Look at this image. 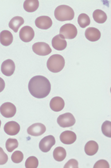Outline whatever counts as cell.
Returning <instances> with one entry per match:
<instances>
[{"mask_svg": "<svg viewBox=\"0 0 111 168\" xmlns=\"http://www.w3.org/2000/svg\"><path fill=\"white\" fill-rule=\"evenodd\" d=\"M39 4V2L37 0H26L24 2L23 7L27 12H32L37 9Z\"/></svg>", "mask_w": 111, "mask_h": 168, "instance_id": "obj_21", "label": "cell"}, {"mask_svg": "<svg viewBox=\"0 0 111 168\" xmlns=\"http://www.w3.org/2000/svg\"><path fill=\"white\" fill-rule=\"evenodd\" d=\"M66 152L65 149L63 147L58 146L56 147L53 152V157L55 160L58 161H62L65 158Z\"/></svg>", "mask_w": 111, "mask_h": 168, "instance_id": "obj_23", "label": "cell"}, {"mask_svg": "<svg viewBox=\"0 0 111 168\" xmlns=\"http://www.w3.org/2000/svg\"><path fill=\"white\" fill-rule=\"evenodd\" d=\"M94 20L99 24H103L105 22L107 19L106 13L103 11L97 9L94 11L92 14Z\"/></svg>", "mask_w": 111, "mask_h": 168, "instance_id": "obj_22", "label": "cell"}, {"mask_svg": "<svg viewBox=\"0 0 111 168\" xmlns=\"http://www.w3.org/2000/svg\"><path fill=\"white\" fill-rule=\"evenodd\" d=\"M8 157L3 149L0 147V165L5 164L7 161Z\"/></svg>", "mask_w": 111, "mask_h": 168, "instance_id": "obj_31", "label": "cell"}, {"mask_svg": "<svg viewBox=\"0 0 111 168\" xmlns=\"http://www.w3.org/2000/svg\"><path fill=\"white\" fill-rule=\"evenodd\" d=\"M78 162L76 159H71L69 160L65 164L64 168H78Z\"/></svg>", "mask_w": 111, "mask_h": 168, "instance_id": "obj_30", "label": "cell"}, {"mask_svg": "<svg viewBox=\"0 0 111 168\" xmlns=\"http://www.w3.org/2000/svg\"><path fill=\"white\" fill-rule=\"evenodd\" d=\"M33 52L40 56H46L52 51L49 45L44 42H38L34 43L32 46Z\"/></svg>", "mask_w": 111, "mask_h": 168, "instance_id": "obj_6", "label": "cell"}, {"mask_svg": "<svg viewBox=\"0 0 111 168\" xmlns=\"http://www.w3.org/2000/svg\"><path fill=\"white\" fill-rule=\"evenodd\" d=\"M16 112L15 106L13 103L7 102L3 103L0 107V112L4 117L11 118L14 116Z\"/></svg>", "mask_w": 111, "mask_h": 168, "instance_id": "obj_7", "label": "cell"}, {"mask_svg": "<svg viewBox=\"0 0 111 168\" xmlns=\"http://www.w3.org/2000/svg\"><path fill=\"white\" fill-rule=\"evenodd\" d=\"M5 86V83L4 80L0 77V92L4 89Z\"/></svg>", "mask_w": 111, "mask_h": 168, "instance_id": "obj_32", "label": "cell"}, {"mask_svg": "<svg viewBox=\"0 0 111 168\" xmlns=\"http://www.w3.org/2000/svg\"><path fill=\"white\" fill-rule=\"evenodd\" d=\"M94 168H109V165L106 160L101 159L97 161L94 164Z\"/></svg>", "mask_w": 111, "mask_h": 168, "instance_id": "obj_29", "label": "cell"}, {"mask_svg": "<svg viewBox=\"0 0 111 168\" xmlns=\"http://www.w3.org/2000/svg\"><path fill=\"white\" fill-rule=\"evenodd\" d=\"M57 122L60 127L65 128L73 125L76 122V120L72 113L68 112L59 116L57 119Z\"/></svg>", "mask_w": 111, "mask_h": 168, "instance_id": "obj_5", "label": "cell"}, {"mask_svg": "<svg viewBox=\"0 0 111 168\" xmlns=\"http://www.w3.org/2000/svg\"><path fill=\"white\" fill-rule=\"evenodd\" d=\"M51 44L53 47L58 51L64 50L67 46L66 40L60 34L57 35L53 38L51 41Z\"/></svg>", "mask_w": 111, "mask_h": 168, "instance_id": "obj_15", "label": "cell"}, {"mask_svg": "<svg viewBox=\"0 0 111 168\" xmlns=\"http://www.w3.org/2000/svg\"><path fill=\"white\" fill-rule=\"evenodd\" d=\"M18 146V142L16 139L9 138L6 141L5 143V147L7 151L11 152Z\"/></svg>", "mask_w": 111, "mask_h": 168, "instance_id": "obj_25", "label": "cell"}, {"mask_svg": "<svg viewBox=\"0 0 111 168\" xmlns=\"http://www.w3.org/2000/svg\"><path fill=\"white\" fill-rule=\"evenodd\" d=\"M24 22L23 18L19 16H16L10 20L9 23V26L16 33L17 32L19 28L23 24Z\"/></svg>", "mask_w": 111, "mask_h": 168, "instance_id": "obj_20", "label": "cell"}, {"mask_svg": "<svg viewBox=\"0 0 111 168\" xmlns=\"http://www.w3.org/2000/svg\"><path fill=\"white\" fill-rule=\"evenodd\" d=\"M77 29L74 24L68 23L63 25L60 28V34L64 38L71 39L77 35Z\"/></svg>", "mask_w": 111, "mask_h": 168, "instance_id": "obj_4", "label": "cell"}, {"mask_svg": "<svg viewBox=\"0 0 111 168\" xmlns=\"http://www.w3.org/2000/svg\"><path fill=\"white\" fill-rule=\"evenodd\" d=\"M101 130L103 134L105 136L111 137V122L106 121L102 123L101 126Z\"/></svg>", "mask_w": 111, "mask_h": 168, "instance_id": "obj_27", "label": "cell"}, {"mask_svg": "<svg viewBox=\"0 0 111 168\" xmlns=\"http://www.w3.org/2000/svg\"><path fill=\"white\" fill-rule=\"evenodd\" d=\"M46 130V127L44 125L41 123H36L29 126L27 131L29 135L36 136L43 134Z\"/></svg>", "mask_w": 111, "mask_h": 168, "instance_id": "obj_11", "label": "cell"}, {"mask_svg": "<svg viewBox=\"0 0 111 168\" xmlns=\"http://www.w3.org/2000/svg\"><path fill=\"white\" fill-rule=\"evenodd\" d=\"M60 139L63 143L66 144H70L73 143L77 138L76 134L70 130L65 131L60 135Z\"/></svg>", "mask_w": 111, "mask_h": 168, "instance_id": "obj_13", "label": "cell"}, {"mask_svg": "<svg viewBox=\"0 0 111 168\" xmlns=\"http://www.w3.org/2000/svg\"><path fill=\"white\" fill-rule=\"evenodd\" d=\"M35 35L34 31L31 27L26 26L23 27L19 32V37L23 41L28 43L31 41Z\"/></svg>", "mask_w": 111, "mask_h": 168, "instance_id": "obj_9", "label": "cell"}, {"mask_svg": "<svg viewBox=\"0 0 111 168\" xmlns=\"http://www.w3.org/2000/svg\"><path fill=\"white\" fill-rule=\"evenodd\" d=\"M55 143L54 137L52 135H49L44 137L40 140L39 147L42 152H47L50 150Z\"/></svg>", "mask_w": 111, "mask_h": 168, "instance_id": "obj_8", "label": "cell"}, {"mask_svg": "<svg viewBox=\"0 0 111 168\" xmlns=\"http://www.w3.org/2000/svg\"><path fill=\"white\" fill-rule=\"evenodd\" d=\"M11 158L13 162L19 163L22 161L23 158V155L20 151H15L12 154Z\"/></svg>", "mask_w": 111, "mask_h": 168, "instance_id": "obj_28", "label": "cell"}, {"mask_svg": "<svg viewBox=\"0 0 111 168\" xmlns=\"http://www.w3.org/2000/svg\"><path fill=\"white\" fill-rule=\"evenodd\" d=\"M1 120H0V127H1Z\"/></svg>", "mask_w": 111, "mask_h": 168, "instance_id": "obj_33", "label": "cell"}, {"mask_svg": "<svg viewBox=\"0 0 111 168\" xmlns=\"http://www.w3.org/2000/svg\"><path fill=\"white\" fill-rule=\"evenodd\" d=\"M98 148V145L96 142L90 140L86 144L84 147V150L87 155L92 156L97 152Z\"/></svg>", "mask_w": 111, "mask_h": 168, "instance_id": "obj_19", "label": "cell"}, {"mask_svg": "<svg viewBox=\"0 0 111 168\" xmlns=\"http://www.w3.org/2000/svg\"><path fill=\"white\" fill-rule=\"evenodd\" d=\"M15 69V65L11 59H7L2 63L1 66V70L5 75L9 76L13 74Z\"/></svg>", "mask_w": 111, "mask_h": 168, "instance_id": "obj_10", "label": "cell"}, {"mask_svg": "<svg viewBox=\"0 0 111 168\" xmlns=\"http://www.w3.org/2000/svg\"><path fill=\"white\" fill-rule=\"evenodd\" d=\"M78 22L80 26L82 28H84L89 25L90 20L89 16L86 14L82 13L79 16Z\"/></svg>", "mask_w": 111, "mask_h": 168, "instance_id": "obj_24", "label": "cell"}, {"mask_svg": "<svg viewBox=\"0 0 111 168\" xmlns=\"http://www.w3.org/2000/svg\"><path fill=\"white\" fill-rule=\"evenodd\" d=\"M35 26L38 28L46 30L52 25V21L51 18L47 16H41L37 18L35 20Z\"/></svg>", "mask_w": 111, "mask_h": 168, "instance_id": "obj_12", "label": "cell"}, {"mask_svg": "<svg viewBox=\"0 0 111 168\" xmlns=\"http://www.w3.org/2000/svg\"><path fill=\"white\" fill-rule=\"evenodd\" d=\"M65 64V61L61 55L55 54L51 55L47 62V66L50 72L58 73L63 69Z\"/></svg>", "mask_w": 111, "mask_h": 168, "instance_id": "obj_3", "label": "cell"}, {"mask_svg": "<svg viewBox=\"0 0 111 168\" xmlns=\"http://www.w3.org/2000/svg\"><path fill=\"white\" fill-rule=\"evenodd\" d=\"M65 106L63 99L60 96L53 98L51 100L49 106L51 109L55 112H59L62 110Z\"/></svg>", "mask_w": 111, "mask_h": 168, "instance_id": "obj_17", "label": "cell"}, {"mask_svg": "<svg viewBox=\"0 0 111 168\" xmlns=\"http://www.w3.org/2000/svg\"><path fill=\"white\" fill-rule=\"evenodd\" d=\"M54 15L58 20L63 22L72 20L74 16V12L70 6L66 5H61L55 9Z\"/></svg>", "mask_w": 111, "mask_h": 168, "instance_id": "obj_2", "label": "cell"}, {"mask_svg": "<svg viewBox=\"0 0 111 168\" xmlns=\"http://www.w3.org/2000/svg\"><path fill=\"white\" fill-rule=\"evenodd\" d=\"M28 88L33 96L37 98L42 99L49 94L51 85L49 80L45 77L38 75L31 79L28 83Z\"/></svg>", "mask_w": 111, "mask_h": 168, "instance_id": "obj_1", "label": "cell"}, {"mask_svg": "<svg viewBox=\"0 0 111 168\" xmlns=\"http://www.w3.org/2000/svg\"><path fill=\"white\" fill-rule=\"evenodd\" d=\"M4 130L6 134L10 136L17 135L20 130V126L17 122L11 121L7 122L4 125Z\"/></svg>", "mask_w": 111, "mask_h": 168, "instance_id": "obj_14", "label": "cell"}, {"mask_svg": "<svg viewBox=\"0 0 111 168\" xmlns=\"http://www.w3.org/2000/svg\"><path fill=\"white\" fill-rule=\"evenodd\" d=\"M13 36L9 30H4L0 33V42L3 46H8L13 42Z\"/></svg>", "mask_w": 111, "mask_h": 168, "instance_id": "obj_18", "label": "cell"}, {"mask_svg": "<svg viewBox=\"0 0 111 168\" xmlns=\"http://www.w3.org/2000/svg\"><path fill=\"white\" fill-rule=\"evenodd\" d=\"M85 35L86 38L91 42L99 40L101 37V33L98 29L93 27L88 28L85 30Z\"/></svg>", "mask_w": 111, "mask_h": 168, "instance_id": "obj_16", "label": "cell"}, {"mask_svg": "<svg viewBox=\"0 0 111 168\" xmlns=\"http://www.w3.org/2000/svg\"><path fill=\"white\" fill-rule=\"evenodd\" d=\"M39 164L38 160L35 156L29 157L26 159L25 166L26 168H36Z\"/></svg>", "mask_w": 111, "mask_h": 168, "instance_id": "obj_26", "label": "cell"}]
</instances>
